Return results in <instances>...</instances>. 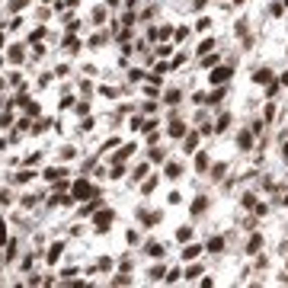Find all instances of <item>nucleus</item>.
I'll list each match as a JSON object with an SVG mask.
<instances>
[{"mask_svg":"<svg viewBox=\"0 0 288 288\" xmlns=\"http://www.w3.org/2000/svg\"><path fill=\"white\" fill-rule=\"evenodd\" d=\"M96 221H100V224H96V228H100V231H106V224L112 221V215H100V218H96Z\"/></svg>","mask_w":288,"mask_h":288,"instance_id":"1","label":"nucleus"},{"mask_svg":"<svg viewBox=\"0 0 288 288\" xmlns=\"http://www.w3.org/2000/svg\"><path fill=\"white\" fill-rule=\"evenodd\" d=\"M86 192H90V189H86V182H77V186H74V196H80V199H83Z\"/></svg>","mask_w":288,"mask_h":288,"instance_id":"2","label":"nucleus"}]
</instances>
